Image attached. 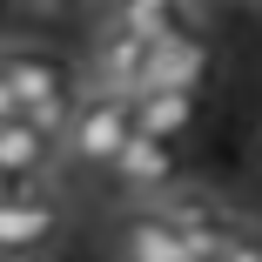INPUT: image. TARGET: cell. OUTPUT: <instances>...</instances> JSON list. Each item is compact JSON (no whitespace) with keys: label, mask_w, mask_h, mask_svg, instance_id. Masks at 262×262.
<instances>
[{"label":"cell","mask_w":262,"mask_h":262,"mask_svg":"<svg viewBox=\"0 0 262 262\" xmlns=\"http://www.w3.org/2000/svg\"><path fill=\"white\" fill-rule=\"evenodd\" d=\"M0 68H7V88H14V108L34 121V128H47V135H68V115H74V68L61 61V54H47V47H7L0 54Z\"/></svg>","instance_id":"obj_1"},{"label":"cell","mask_w":262,"mask_h":262,"mask_svg":"<svg viewBox=\"0 0 262 262\" xmlns=\"http://www.w3.org/2000/svg\"><path fill=\"white\" fill-rule=\"evenodd\" d=\"M155 215L182 235V255H188V262H222V255L235 249V235H242L235 208H229L215 188H195V182L168 188L162 202H155Z\"/></svg>","instance_id":"obj_2"},{"label":"cell","mask_w":262,"mask_h":262,"mask_svg":"<svg viewBox=\"0 0 262 262\" xmlns=\"http://www.w3.org/2000/svg\"><path fill=\"white\" fill-rule=\"evenodd\" d=\"M135 141V108L115 94H81L74 101V115H68V135H61V155L74 168H101V175H115L121 162V148Z\"/></svg>","instance_id":"obj_3"},{"label":"cell","mask_w":262,"mask_h":262,"mask_svg":"<svg viewBox=\"0 0 262 262\" xmlns=\"http://www.w3.org/2000/svg\"><path fill=\"white\" fill-rule=\"evenodd\" d=\"M68 229V202L54 188H14L0 202V262H20L34 249H54Z\"/></svg>","instance_id":"obj_4"},{"label":"cell","mask_w":262,"mask_h":262,"mask_svg":"<svg viewBox=\"0 0 262 262\" xmlns=\"http://www.w3.org/2000/svg\"><path fill=\"white\" fill-rule=\"evenodd\" d=\"M115 188H121L135 208H155L168 188H182L175 148H168V141H148V135H135V141L121 148V162H115Z\"/></svg>","instance_id":"obj_5"},{"label":"cell","mask_w":262,"mask_h":262,"mask_svg":"<svg viewBox=\"0 0 262 262\" xmlns=\"http://www.w3.org/2000/svg\"><path fill=\"white\" fill-rule=\"evenodd\" d=\"M54 168H61V141L47 128H34L27 115L0 121V175H7L14 188H47Z\"/></svg>","instance_id":"obj_6"},{"label":"cell","mask_w":262,"mask_h":262,"mask_svg":"<svg viewBox=\"0 0 262 262\" xmlns=\"http://www.w3.org/2000/svg\"><path fill=\"white\" fill-rule=\"evenodd\" d=\"M208 68H215V54H208V40L188 27V34H168L162 47H148V74H141V94L148 88H182V94H202Z\"/></svg>","instance_id":"obj_7"},{"label":"cell","mask_w":262,"mask_h":262,"mask_svg":"<svg viewBox=\"0 0 262 262\" xmlns=\"http://www.w3.org/2000/svg\"><path fill=\"white\" fill-rule=\"evenodd\" d=\"M195 115H202V94H182V88H148V94H135V135H148V141H182L188 128H195Z\"/></svg>","instance_id":"obj_8"},{"label":"cell","mask_w":262,"mask_h":262,"mask_svg":"<svg viewBox=\"0 0 262 262\" xmlns=\"http://www.w3.org/2000/svg\"><path fill=\"white\" fill-rule=\"evenodd\" d=\"M115 262H188V255H182V235L155 208H128L115 229Z\"/></svg>","instance_id":"obj_9"},{"label":"cell","mask_w":262,"mask_h":262,"mask_svg":"<svg viewBox=\"0 0 262 262\" xmlns=\"http://www.w3.org/2000/svg\"><path fill=\"white\" fill-rule=\"evenodd\" d=\"M222 262H262V235H255V229H242V235H235V249H229Z\"/></svg>","instance_id":"obj_10"},{"label":"cell","mask_w":262,"mask_h":262,"mask_svg":"<svg viewBox=\"0 0 262 262\" xmlns=\"http://www.w3.org/2000/svg\"><path fill=\"white\" fill-rule=\"evenodd\" d=\"M20 108H14V88H7V68H0V121H14Z\"/></svg>","instance_id":"obj_11"},{"label":"cell","mask_w":262,"mask_h":262,"mask_svg":"<svg viewBox=\"0 0 262 262\" xmlns=\"http://www.w3.org/2000/svg\"><path fill=\"white\" fill-rule=\"evenodd\" d=\"M20 262H74V255H68V249L54 242V249H34V255H20Z\"/></svg>","instance_id":"obj_12"},{"label":"cell","mask_w":262,"mask_h":262,"mask_svg":"<svg viewBox=\"0 0 262 262\" xmlns=\"http://www.w3.org/2000/svg\"><path fill=\"white\" fill-rule=\"evenodd\" d=\"M7 195H14V182H7V175H0V202H7Z\"/></svg>","instance_id":"obj_13"}]
</instances>
